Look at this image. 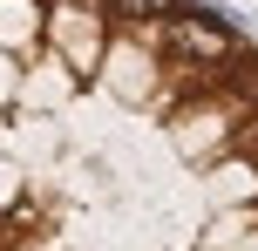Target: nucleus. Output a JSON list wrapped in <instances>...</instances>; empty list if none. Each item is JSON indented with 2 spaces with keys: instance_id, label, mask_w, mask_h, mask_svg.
<instances>
[{
  "instance_id": "f257e3e1",
  "label": "nucleus",
  "mask_w": 258,
  "mask_h": 251,
  "mask_svg": "<svg viewBox=\"0 0 258 251\" xmlns=\"http://www.w3.org/2000/svg\"><path fill=\"white\" fill-rule=\"evenodd\" d=\"M163 41H170V54L177 61H190V68H224L231 61V27L218 21L211 7H183V14H170L163 21Z\"/></svg>"
},
{
  "instance_id": "f03ea898",
  "label": "nucleus",
  "mask_w": 258,
  "mask_h": 251,
  "mask_svg": "<svg viewBox=\"0 0 258 251\" xmlns=\"http://www.w3.org/2000/svg\"><path fill=\"white\" fill-rule=\"evenodd\" d=\"M116 7L129 14V21H156V14H170L177 0H116Z\"/></svg>"
}]
</instances>
